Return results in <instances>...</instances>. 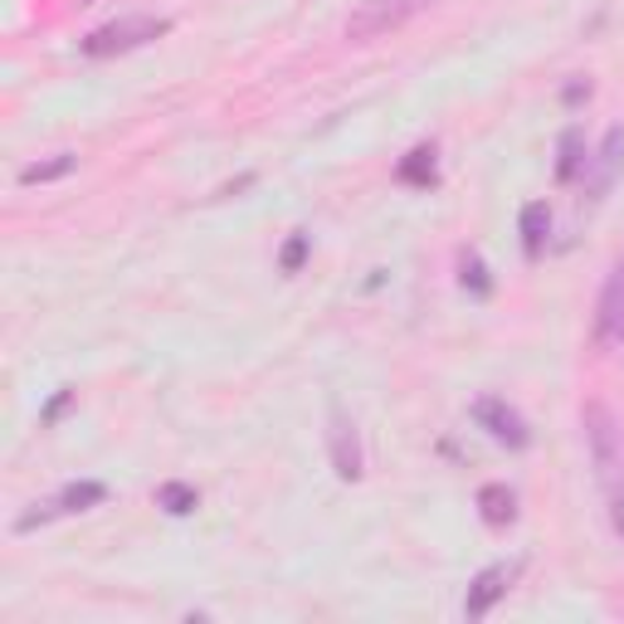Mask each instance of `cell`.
Here are the masks:
<instances>
[{"label":"cell","mask_w":624,"mask_h":624,"mask_svg":"<svg viewBox=\"0 0 624 624\" xmlns=\"http://www.w3.org/2000/svg\"><path fill=\"white\" fill-rule=\"evenodd\" d=\"M585 425V445H590V463H595V479L605 493H620L624 488V429L615 410L605 401H590L581 410Z\"/></svg>","instance_id":"1"},{"label":"cell","mask_w":624,"mask_h":624,"mask_svg":"<svg viewBox=\"0 0 624 624\" xmlns=\"http://www.w3.org/2000/svg\"><path fill=\"white\" fill-rule=\"evenodd\" d=\"M166 30H172V20H162V15H122V20H112V25H98L94 35L84 40V54H88V59L132 54V50H142V44L162 40Z\"/></svg>","instance_id":"2"},{"label":"cell","mask_w":624,"mask_h":624,"mask_svg":"<svg viewBox=\"0 0 624 624\" xmlns=\"http://www.w3.org/2000/svg\"><path fill=\"white\" fill-rule=\"evenodd\" d=\"M435 0H361L357 10L347 15V40L351 44H366V40H381L391 30H401L405 20L425 15Z\"/></svg>","instance_id":"3"},{"label":"cell","mask_w":624,"mask_h":624,"mask_svg":"<svg viewBox=\"0 0 624 624\" xmlns=\"http://www.w3.org/2000/svg\"><path fill=\"white\" fill-rule=\"evenodd\" d=\"M473 419L488 429V435L497 439V445H507V449H527V419H522L507 401H497V395H483L479 405H473Z\"/></svg>","instance_id":"4"},{"label":"cell","mask_w":624,"mask_h":624,"mask_svg":"<svg viewBox=\"0 0 624 624\" xmlns=\"http://www.w3.org/2000/svg\"><path fill=\"white\" fill-rule=\"evenodd\" d=\"M103 497H108V488H103V483H69L59 497H54V503H44V507H35V513H25V517L15 522V527H20V532H35L40 522H50V517L88 513V507H98Z\"/></svg>","instance_id":"5"},{"label":"cell","mask_w":624,"mask_h":624,"mask_svg":"<svg viewBox=\"0 0 624 624\" xmlns=\"http://www.w3.org/2000/svg\"><path fill=\"white\" fill-rule=\"evenodd\" d=\"M327 449H332L337 479L357 483L361 479V435H357V425H351L342 410H332V425H327Z\"/></svg>","instance_id":"6"},{"label":"cell","mask_w":624,"mask_h":624,"mask_svg":"<svg viewBox=\"0 0 624 624\" xmlns=\"http://www.w3.org/2000/svg\"><path fill=\"white\" fill-rule=\"evenodd\" d=\"M595 337L605 347H624V259L610 274L605 293H600V308H595Z\"/></svg>","instance_id":"7"},{"label":"cell","mask_w":624,"mask_h":624,"mask_svg":"<svg viewBox=\"0 0 624 624\" xmlns=\"http://www.w3.org/2000/svg\"><path fill=\"white\" fill-rule=\"evenodd\" d=\"M513 566H488V571L473 576V585H469V600H463V615L469 620H483L488 610L497 605V600L507 595V585H513Z\"/></svg>","instance_id":"8"},{"label":"cell","mask_w":624,"mask_h":624,"mask_svg":"<svg viewBox=\"0 0 624 624\" xmlns=\"http://www.w3.org/2000/svg\"><path fill=\"white\" fill-rule=\"evenodd\" d=\"M620 166H624V128H610L605 132V146H600V156L590 162V186H595V196L620 176Z\"/></svg>","instance_id":"9"},{"label":"cell","mask_w":624,"mask_h":624,"mask_svg":"<svg viewBox=\"0 0 624 624\" xmlns=\"http://www.w3.org/2000/svg\"><path fill=\"white\" fill-rule=\"evenodd\" d=\"M479 513H483L488 527H507V522L517 517V497H513V488L488 483L483 493H479Z\"/></svg>","instance_id":"10"},{"label":"cell","mask_w":624,"mask_h":624,"mask_svg":"<svg viewBox=\"0 0 624 624\" xmlns=\"http://www.w3.org/2000/svg\"><path fill=\"white\" fill-rule=\"evenodd\" d=\"M590 166V156H585V138H581V128H566L561 132V162H556V180H576Z\"/></svg>","instance_id":"11"},{"label":"cell","mask_w":624,"mask_h":624,"mask_svg":"<svg viewBox=\"0 0 624 624\" xmlns=\"http://www.w3.org/2000/svg\"><path fill=\"white\" fill-rule=\"evenodd\" d=\"M547 230H551L547 200H532V206L522 210V244H527V254H541V240H547Z\"/></svg>","instance_id":"12"},{"label":"cell","mask_w":624,"mask_h":624,"mask_svg":"<svg viewBox=\"0 0 624 624\" xmlns=\"http://www.w3.org/2000/svg\"><path fill=\"white\" fill-rule=\"evenodd\" d=\"M74 166H78V156H74V152H59L54 162H35V166H25V172H20V180H25V186H44V180L69 176Z\"/></svg>","instance_id":"13"},{"label":"cell","mask_w":624,"mask_h":624,"mask_svg":"<svg viewBox=\"0 0 624 624\" xmlns=\"http://www.w3.org/2000/svg\"><path fill=\"white\" fill-rule=\"evenodd\" d=\"M156 503H162L172 517H186V513H196L200 497H196V488L190 483H162L156 488Z\"/></svg>","instance_id":"14"},{"label":"cell","mask_w":624,"mask_h":624,"mask_svg":"<svg viewBox=\"0 0 624 624\" xmlns=\"http://www.w3.org/2000/svg\"><path fill=\"white\" fill-rule=\"evenodd\" d=\"M401 180H410V186L435 180V146H415V152L401 162Z\"/></svg>","instance_id":"15"},{"label":"cell","mask_w":624,"mask_h":624,"mask_svg":"<svg viewBox=\"0 0 624 624\" xmlns=\"http://www.w3.org/2000/svg\"><path fill=\"white\" fill-rule=\"evenodd\" d=\"M463 288H473V293H488V288H493V283H488V269H483V259H479V254L463 259Z\"/></svg>","instance_id":"16"},{"label":"cell","mask_w":624,"mask_h":624,"mask_svg":"<svg viewBox=\"0 0 624 624\" xmlns=\"http://www.w3.org/2000/svg\"><path fill=\"white\" fill-rule=\"evenodd\" d=\"M303 259H308V234H293L288 249H283V269H288V274H298Z\"/></svg>","instance_id":"17"},{"label":"cell","mask_w":624,"mask_h":624,"mask_svg":"<svg viewBox=\"0 0 624 624\" xmlns=\"http://www.w3.org/2000/svg\"><path fill=\"white\" fill-rule=\"evenodd\" d=\"M610 522H615V532L624 541V488H620V493H610Z\"/></svg>","instance_id":"18"}]
</instances>
